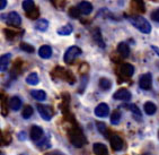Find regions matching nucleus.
Instances as JSON below:
<instances>
[{
    "label": "nucleus",
    "instance_id": "obj_33",
    "mask_svg": "<svg viewBox=\"0 0 159 155\" xmlns=\"http://www.w3.org/2000/svg\"><path fill=\"white\" fill-rule=\"evenodd\" d=\"M150 17H151V19H152V21L159 23V9L153 10V12H151V15H150Z\"/></svg>",
    "mask_w": 159,
    "mask_h": 155
},
{
    "label": "nucleus",
    "instance_id": "obj_17",
    "mask_svg": "<svg viewBox=\"0 0 159 155\" xmlns=\"http://www.w3.org/2000/svg\"><path fill=\"white\" fill-rule=\"evenodd\" d=\"M10 58H11L10 53H6V55L1 56V58H0V69H1V71H5L8 68Z\"/></svg>",
    "mask_w": 159,
    "mask_h": 155
},
{
    "label": "nucleus",
    "instance_id": "obj_14",
    "mask_svg": "<svg viewBox=\"0 0 159 155\" xmlns=\"http://www.w3.org/2000/svg\"><path fill=\"white\" fill-rule=\"evenodd\" d=\"M117 52L120 53L121 57H123V58H128L129 55H130V48H129V46L126 44V43L121 42L119 46H117Z\"/></svg>",
    "mask_w": 159,
    "mask_h": 155
},
{
    "label": "nucleus",
    "instance_id": "obj_8",
    "mask_svg": "<svg viewBox=\"0 0 159 155\" xmlns=\"http://www.w3.org/2000/svg\"><path fill=\"white\" fill-rule=\"evenodd\" d=\"M30 135H31V138L33 142L39 143V142L41 140V138L43 137V135H44V131H43L42 128L39 127V126H33V127L31 128V133H30Z\"/></svg>",
    "mask_w": 159,
    "mask_h": 155
},
{
    "label": "nucleus",
    "instance_id": "obj_28",
    "mask_svg": "<svg viewBox=\"0 0 159 155\" xmlns=\"http://www.w3.org/2000/svg\"><path fill=\"white\" fill-rule=\"evenodd\" d=\"M33 112H34L33 108H32L31 105H26V107L24 108V110H23V118L30 119L32 117V114H33Z\"/></svg>",
    "mask_w": 159,
    "mask_h": 155
},
{
    "label": "nucleus",
    "instance_id": "obj_15",
    "mask_svg": "<svg viewBox=\"0 0 159 155\" xmlns=\"http://www.w3.org/2000/svg\"><path fill=\"white\" fill-rule=\"evenodd\" d=\"M39 55L43 59H49L52 56V49L50 46H42L39 50Z\"/></svg>",
    "mask_w": 159,
    "mask_h": 155
},
{
    "label": "nucleus",
    "instance_id": "obj_20",
    "mask_svg": "<svg viewBox=\"0 0 159 155\" xmlns=\"http://www.w3.org/2000/svg\"><path fill=\"white\" fill-rule=\"evenodd\" d=\"M31 95L37 101H44L46 99V93L42 90H34L31 92Z\"/></svg>",
    "mask_w": 159,
    "mask_h": 155
},
{
    "label": "nucleus",
    "instance_id": "obj_38",
    "mask_svg": "<svg viewBox=\"0 0 159 155\" xmlns=\"http://www.w3.org/2000/svg\"><path fill=\"white\" fill-rule=\"evenodd\" d=\"M158 137H159V131H158Z\"/></svg>",
    "mask_w": 159,
    "mask_h": 155
},
{
    "label": "nucleus",
    "instance_id": "obj_30",
    "mask_svg": "<svg viewBox=\"0 0 159 155\" xmlns=\"http://www.w3.org/2000/svg\"><path fill=\"white\" fill-rule=\"evenodd\" d=\"M20 49L23 51L27 52V53H33L35 51V49L31 44H28V43H20Z\"/></svg>",
    "mask_w": 159,
    "mask_h": 155
},
{
    "label": "nucleus",
    "instance_id": "obj_12",
    "mask_svg": "<svg viewBox=\"0 0 159 155\" xmlns=\"http://www.w3.org/2000/svg\"><path fill=\"white\" fill-rule=\"evenodd\" d=\"M93 151L96 155H107L108 151L105 144L103 143H95L93 145Z\"/></svg>",
    "mask_w": 159,
    "mask_h": 155
},
{
    "label": "nucleus",
    "instance_id": "obj_1",
    "mask_svg": "<svg viewBox=\"0 0 159 155\" xmlns=\"http://www.w3.org/2000/svg\"><path fill=\"white\" fill-rule=\"evenodd\" d=\"M129 22L134 26L137 30L144 34H149L151 32V25L146 18L141 17V16H131L129 17Z\"/></svg>",
    "mask_w": 159,
    "mask_h": 155
},
{
    "label": "nucleus",
    "instance_id": "obj_22",
    "mask_svg": "<svg viewBox=\"0 0 159 155\" xmlns=\"http://www.w3.org/2000/svg\"><path fill=\"white\" fill-rule=\"evenodd\" d=\"M39 82H40V78H39V75L36 73H32L26 77V83L30 85H37Z\"/></svg>",
    "mask_w": 159,
    "mask_h": 155
},
{
    "label": "nucleus",
    "instance_id": "obj_6",
    "mask_svg": "<svg viewBox=\"0 0 159 155\" xmlns=\"http://www.w3.org/2000/svg\"><path fill=\"white\" fill-rule=\"evenodd\" d=\"M110 144L114 151H121L123 148V145H124L123 139L119 135H112L110 137Z\"/></svg>",
    "mask_w": 159,
    "mask_h": 155
},
{
    "label": "nucleus",
    "instance_id": "obj_11",
    "mask_svg": "<svg viewBox=\"0 0 159 155\" xmlns=\"http://www.w3.org/2000/svg\"><path fill=\"white\" fill-rule=\"evenodd\" d=\"M78 8H79L80 12L84 15H89L93 12V5L89 1H86V0L80 1L79 5H78Z\"/></svg>",
    "mask_w": 159,
    "mask_h": 155
},
{
    "label": "nucleus",
    "instance_id": "obj_24",
    "mask_svg": "<svg viewBox=\"0 0 159 155\" xmlns=\"http://www.w3.org/2000/svg\"><path fill=\"white\" fill-rule=\"evenodd\" d=\"M71 33H72V26L69 24L64 25V26H62V27H60L58 30L59 35H69Z\"/></svg>",
    "mask_w": 159,
    "mask_h": 155
},
{
    "label": "nucleus",
    "instance_id": "obj_32",
    "mask_svg": "<svg viewBox=\"0 0 159 155\" xmlns=\"http://www.w3.org/2000/svg\"><path fill=\"white\" fill-rule=\"evenodd\" d=\"M96 126H97L98 131H99L102 135L107 136V135H106V125H105L104 122H97V124H96Z\"/></svg>",
    "mask_w": 159,
    "mask_h": 155
},
{
    "label": "nucleus",
    "instance_id": "obj_31",
    "mask_svg": "<svg viewBox=\"0 0 159 155\" xmlns=\"http://www.w3.org/2000/svg\"><path fill=\"white\" fill-rule=\"evenodd\" d=\"M69 14H70L71 17H74V18H78L80 16V10L78 7H72V8H70V10H69Z\"/></svg>",
    "mask_w": 159,
    "mask_h": 155
},
{
    "label": "nucleus",
    "instance_id": "obj_37",
    "mask_svg": "<svg viewBox=\"0 0 159 155\" xmlns=\"http://www.w3.org/2000/svg\"><path fill=\"white\" fill-rule=\"evenodd\" d=\"M0 155H5V153H1V154H0Z\"/></svg>",
    "mask_w": 159,
    "mask_h": 155
},
{
    "label": "nucleus",
    "instance_id": "obj_29",
    "mask_svg": "<svg viewBox=\"0 0 159 155\" xmlns=\"http://www.w3.org/2000/svg\"><path fill=\"white\" fill-rule=\"evenodd\" d=\"M128 108L130 109V111L134 114V117H138V118L141 117V111L139 110V108L137 107L135 104H130V105H128Z\"/></svg>",
    "mask_w": 159,
    "mask_h": 155
},
{
    "label": "nucleus",
    "instance_id": "obj_9",
    "mask_svg": "<svg viewBox=\"0 0 159 155\" xmlns=\"http://www.w3.org/2000/svg\"><path fill=\"white\" fill-rule=\"evenodd\" d=\"M113 99L120 101H129L131 100V93L126 88H120L119 91H116V93H114Z\"/></svg>",
    "mask_w": 159,
    "mask_h": 155
},
{
    "label": "nucleus",
    "instance_id": "obj_5",
    "mask_svg": "<svg viewBox=\"0 0 159 155\" xmlns=\"http://www.w3.org/2000/svg\"><path fill=\"white\" fill-rule=\"evenodd\" d=\"M37 111L40 113V116L42 117L44 120H46V121H50V120L52 119L53 111H52V109L50 107H48V105L39 104V105H37Z\"/></svg>",
    "mask_w": 159,
    "mask_h": 155
},
{
    "label": "nucleus",
    "instance_id": "obj_27",
    "mask_svg": "<svg viewBox=\"0 0 159 155\" xmlns=\"http://www.w3.org/2000/svg\"><path fill=\"white\" fill-rule=\"evenodd\" d=\"M121 120V112L120 111H114L111 116V124L112 125H117Z\"/></svg>",
    "mask_w": 159,
    "mask_h": 155
},
{
    "label": "nucleus",
    "instance_id": "obj_2",
    "mask_svg": "<svg viewBox=\"0 0 159 155\" xmlns=\"http://www.w3.org/2000/svg\"><path fill=\"white\" fill-rule=\"evenodd\" d=\"M69 138H70L71 144L74 146H76V147H83V146L87 143L86 137L84 136L81 130L77 129V128L74 129V130H71L70 135H69Z\"/></svg>",
    "mask_w": 159,
    "mask_h": 155
},
{
    "label": "nucleus",
    "instance_id": "obj_13",
    "mask_svg": "<svg viewBox=\"0 0 159 155\" xmlns=\"http://www.w3.org/2000/svg\"><path fill=\"white\" fill-rule=\"evenodd\" d=\"M121 73H122L123 76L131 77L134 74V67L131 64H123L121 66Z\"/></svg>",
    "mask_w": 159,
    "mask_h": 155
},
{
    "label": "nucleus",
    "instance_id": "obj_7",
    "mask_svg": "<svg viewBox=\"0 0 159 155\" xmlns=\"http://www.w3.org/2000/svg\"><path fill=\"white\" fill-rule=\"evenodd\" d=\"M108 113H110V107L106 103L98 104L95 108V116L98 118H105L108 116Z\"/></svg>",
    "mask_w": 159,
    "mask_h": 155
},
{
    "label": "nucleus",
    "instance_id": "obj_34",
    "mask_svg": "<svg viewBox=\"0 0 159 155\" xmlns=\"http://www.w3.org/2000/svg\"><path fill=\"white\" fill-rule=\"evenodd\" d=\"M27 16H28V17H30V18L35 19V18H36V17H37V16H39V10H37L36 8H35V9L32 10L31 12H28Z\"/></svg>",
    "mask_w": 159,
    "mask_h": 155
},
{
    "label": "nucleus",
    "instance_id": "obj_21",
    "mask_svg": "<svg viewBox=\"0 0 159 155\" xmlns=\"http://www.w3.org/2000/svg\"><path fill=\"white\" fill-rule=\"evenodd\" d=\"M49 27V22L46 19H39V21L35 23V28L41 32H45Z\"/></svg>",
    "mask_w": 159,
    "mask_h": 155
},
{
    "label": "nucleus",
    "instance_id": "obj_4",
    "mask_svg": "<svg viewBox=\"0 0 159 155\" xmlns=\"http://www.w3.org/2000/svg\"><path fill=\"white\" fill-rule=\"evenodd\" d=\"M139 85L142 90L144 91H148L151 88V85H152V76H151V74L147 73V74H143V75H141L140 79H139Z\"/></svg>",
    "mask_w": 159,
    "mask_h": 155
},
{
    "label": "nucleus",
    "instance_id": "obj_19",
    "mask_svg": "<svg viewBox=\"0 0 159 155\" xmlns=\"http://www.w3.org/2000/svg\"><path fill=\"white\" fill-rule=\"evenodd\" d=\"M93 37H94L95 42L97 43L101 48H105V43H104V41H103V39H102V34H101L99 28H95V31L93 32Z\"/></svg>",
    "mask_w": 159,
    "mask_h": 155
},
{
    "label": "nucleus",
    "instance_id": "obj_36",
    "mask_svg": "<svg viewBox=\"0 0 159 155\" xmlns=\"http://www.w3.org/2000/svg\"><path fill=\"white\" fill-rule=\"evenodd\" d=\"M45 155H64V154H62L60 152H51V153H46Z\"/></svg>",
    "mask_w": 159,
    "mask_h": 155
},
{
    "label": "nucleus",
    "instance_id": "obj_16",
    "mask_svg": "<svg viewBox=\"0 0 159 155\" xmlns=\"http://www.w3.org/2000/svg\"><path fill=\"white\" fill-rule=\"evenodd\" d=\"M9 107L14 111H18L21 108V100L18 96H12L9 100Z\"/></svg>",
    "mask_w": 159,
    "mask_h": 155
},
{
    "label": "nucleus",
    "instance_id": "obj_23",
    "mask_svg": "<svg viewBox=\"0 0 159 155\" xmlns=\"http://www.w3.org/2000/svg\"><path fill=\"white\" fill-rule=\"evenodd\" d=\"M21 6H23V9L27 12V14L28 12H31L32 10L35 9V5H34L33 0H24Z\"/></svg>",
    "mask_w": 159,
    "mask_h": 155
},
{
    "label": "nucleus",
    "instance_id": "obj_3",
    "mask_svg": "<svg viewBox=\"0 0 159 155\" xmlns=\"http://www.w3.org/2000/svg\"><path fill=\"white\" fill-rule=\"evenodd\" d=\"M80 55H81V49L78 48L77 46H72L66 51L63 60L66 64H71V62H74L75 59H76L77 57H79Z\"/></svg>",
    "mask_w": 159,
    "mask_h": 155
},
{
    "label": "nucleus",
    "instance_id": "obj_35",
    "mask_svg": "<svg viewBox=\"0 0 159 155\" xmlns=\"http://www.w3.org/2000/svg\"><path fill=\"white\" fill-rule=\"evenodd\" d=\"M7 5V0H0V9L3 10Z\"/></svg>",
    "mask_w": 159,
    "mask_h": 155
},
{
    "label": "nucleus",
    "instance_id": "obj_26",
    "mask_svg": "<svg viewBox=\"0 0 159 155\" xmlns=\"http://www.w3.org/2000/svg\"><path fill=\"white\" fill-rule=\"evenodd\" d=\"M132 7L138 12H144V3L142 0H132Z\"/></svg>",
    "mask_w": 159,
    "mask_h": 155
},
{
    "label": "nucleus",
    "instance_id": "obj_25",
    "mask_svg": "<svg viewBox=\"0 0 159 155\" xmlns=\"http://www.w3.org/2000/svg\"><path fill=\"white\" fill-rule=\"evenodd\" d=\"M99 87L102 90H104V91H107V90H110L112 87V83H111L110 79L107 78H101L99 79Z\"/></svg>",
    "mask_w": 159,
    "mask_h": 155
},
{
    "label": "nucleus",
    "instance_id": "obj_18",
    "mask_svg": "<svg viewBox=\"0 0 159 155\" xmlns=\"http://www.w3.org/2000/svg\"><path fill=\"white\" fill-rule=\"evenodd\" d=\"M143 109H144V112L147 113L148 116H152V114H155L157 111L156 104L152 103V102H146Z\"/></svg>",
    "mask_w": 159,
    "mask_h": 155
},
{
    "label": "nucleus",
    "instance_id": "obj_10",
    "mask_svg": "<svg viewBox=\"0 0 159 155\" xmlns=\"http://www.w3.org/2000/svg\"><path fill=\"white\" fill-rule=\"evenodd\" d=\"M6 22L8 24L14 25V26H19V25L21 24V18L16 12H9V14H7Z\"/></svg>",
    "mask_w": 159,
    "mask_h": 155
}]
</instances>
